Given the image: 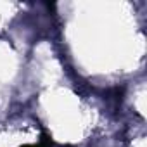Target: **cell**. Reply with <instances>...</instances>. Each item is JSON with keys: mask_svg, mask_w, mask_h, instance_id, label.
Wrapping results in <instances>:
<instances>
[{"mask_svg": "<svg viewBox=\"0 0 147 147\" xmlns=\"http://www.w3.org/2000/svg\"><path fill=\"white\" fill-rule=\"evenodd\" d=\"M52 145V142H50V138L47 137V135H43V140L38 144V145H24V147H50Z\"/></svg>", "mask_w": 147, "mask_h": 147, "instance_id": "1", "label": "cell"}]
</instances>
